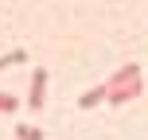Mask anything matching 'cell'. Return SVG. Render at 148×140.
Returning a JSON list of instances; mask_svg holds the SVG:
<instances>
[{"label": "cell", "mask_w": 148, "mask_h": 140, "mask_svg": "<svg viewBox=\"0 0 148 140\" xmlns=\"http://www.w3.org/2000/svg\"><path fill=\"white\" fill-rule=\"evenodd\" d=\"M43 101H47V70L35 66V74H31V86H27V109L39 113V109H43Z\"/></svg>", "instance_id": "6da1fadb"}, {"label": "cell", "mask_w": 148, "mask_h": 140, "mask_svg": "<svg viewBox=\"0 0 148 140\" xmlns=\"http://www.w3.org/2000/svg\"><path fill=\"white\" fill-rule=\"evenodd\" d=\"M140 89H144V82L136 78V82H129V86H117V89H109V97H105V101H109V105H129L133 97H140Z\"/></svg>", "instance_id": "7a4b0ae2"}, {"label": "cell", "mask_w": 148, "mask_h": 140, "mask_svg": "<svg viewBox=\"0 0 148 140\" xmlns=\"http://www.w3.org/2000/svg\"><path fill=\"white\" fill-rule=\"evenodd\" d=\"M136 78H140V66H136V62H129V66H121L109 82H105V86H109V89H117V86H129V82H136Z\"/></svg>", "instance_id": "3957f363"}, {"label": "cell", "mask_w": 148, "mask_h": 140, "mask_svg": "<svg viewBox=\"0 0 148 140\" xmlns=\"http://www.w3.org/2000/svg\"><path fill=\"white\" fill-rule=\"evenodd\" d=\"M105 97H109V86H105V82H101V86L86 89V94L78 97V105H82V109H94V105H97V101H105Z\"/></svg>", "instance_id": "277c9868"}, {"label": "cell", "mask_w": 148, "mask_h": 140, "mask_svg": "<svg viewBox=\"0 0 148 140\" xmlns=\"http://www.w3.org/2000/svg\"><path fill=\"white\" fill-rule=\"evenodd\" d=\"M16 136H20V140H43V132L31 128V125H16Z\"/></svg>", "instance_id": "5b68a950"}, {"label": "cell", "mask_w": 148, "mask_h": 140, "mask_svg": "<svg viewBox=\"0 0 148 140\" xmlns=\"http://www.w3.org/2000/svg\"><path fill=\"white\" fill-rule=\"evenodd\" d=\"M23 59H27L23 51H12V55H4V59H0V70H4V66H16V62H23Z\"/></svg>", "instance_id": "8992f818"}, {"label": "cell", "mask_w": 148, "mask_h": 140, "mask_svg": "<svg viewBox=\"0 0 148 140\" xmlns=\"http://www.w3.org/2000/svg\"><path fill=\"white\" fill-rule=\"evenodd\" d=\"M16 109V97L12 94H0V113H12Z\"/></svg>", "instance_id": "52a82bcc"}]
</instances>
